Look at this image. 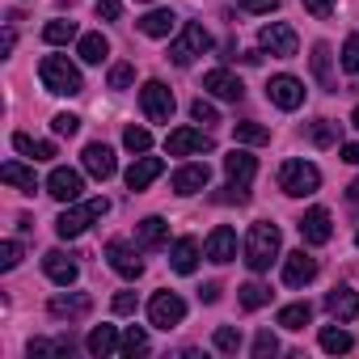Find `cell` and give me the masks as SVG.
I'll list each match as a JSON object with an SVG mask.
<instances>
[{
	"mask_svg": "<svg viewBox=\"0 0 359 359\" xmlns=\"http://www.w3.org/2000/svg\"><path fill=\"white\" fill-rule=\"evenodd\" d=\"M43 271H47V279H51V283H60V287L76 283V275H81V266H76V262H72V254H64V250H51V254L43 258Z\"/></svg>",
	"mask_w": 359,
	"mask_h": 359,
	"instance_id": "18",
	"label": "cell"
},
{
	"mask_svg": "<svg viewBox=\"0 0 359 359\" xmlns=\"http://www.w3.org/2000/svg\"><path fill=\"white\" fill-rule=\"evenodd\" d=\"M106 258H110V266H114L123 279H140V275H144V262H140V254H135L127 241H110V245H106Z\"/></svg>",
	"mask_w": 359,
	"mask_h": 359,
	"instance_id": "15",
	"label": "cell"
},
{
	"mask_svg": "<svg viewBox=\"0 0 359 359\" xmlns=\"http://www.w3.org/2000/svg\"><path fill=\"white\" fill-rule=\"evenodd\" d=\"M334 5H338V0H304V9H309L313 18H330V13H334Z\"/></svg>",
	"mask_w": 359,
	"mask_h": 359,
	"instance_id": "50",
	"label": "cell"
},
{
	"mask_svg": "<svg viewBox=\"0 0 359 359\" xmlns=\"http://www.w3.org/2000/svg\"><path fill=\"white\" fill-rule=\"evenodd\" d=\"M342 161L346 165H359V144H342Z\"/></svg>",
	"mask_w": 359,
	"mask_h": 359,
	"instance_id": "52",
	"label": "cell"
},
{
	"mask_svg": "<svg viewBox=\"0 0 359 359\" xmlns=\"http://www.w3.org/2000/svg\"><path fill=\"white\" fill-rule=\"evenodd\" d=\"M187 317V300L177 296V292H156L152 300H148V321L156 325V330H169V325H177Z\"/></svg>",
	"mask_w": 359,
	"mask_h": 359,
	"instance_id": "6",
	"label": "cell"
},
{
	"mask_svg": "<svg viewBox=\"0 0 359 359\" xmlns=\"http://www.w3.org/2000/svg\"><path fill=\"white\" fill-rule=\"evenodd\" d=\"M131 81H135V68H131V64H114V68H110V76H106V85H110V89H127Z\"/></svg>",
	"mask_w": 359,
	"mask_h": 359,
	"instance_id": "40",
	"label": "cell"
},
{
	"mask_svg": "<svg viewBox=\"0 0 359 359\" xmlns=\"http://www.w3.org/2000/svg\"><path fill=\"white\" fill-rule=\"evenodd\" d=\"M203 51H212V34H208L199 22H187V30L169 43V60H173L177 68H187V64H191L195 55H203Z\"/></svg>",
	"mask_w": 359,
	"mask_h": 359,
	"instance_id": "5",
	"label": "cell"
},
{
	"mask_svg": "<svg viewBox=\"0 0 359 359\" xmlns=\"http://www.w3.org/2000/svg\"><path fill=\"white\" fill-rule=\"evenodd\" d=\"M258 43H262V51H271V55H279V60H292V55H296V47H300L296 30H292V26H283V22H271V26H262Z\"/></svg>",
	"mask_w": 359,
	"mask_h": 359,
	"instance_id": "9",
	"label": "cell"
},
{
	"mask_svg": "<svg viewBox=\"0 0 359 359\" xmlns=\"http://www.w3.org/2000/svg\"><path fill=\"white\" fill-rule=\"evenodd\" d=\"M208 182H212V169H208V165H182V169L173 173V191H177V195H195V191H203Z\"/></svg>",
	"mask_w": 359,
	"mask_h": 359,
	"instance_id": "21",
	"label": "cell"
},
{
	"mask_svg": "<svg viewBox=\"0 0 359 359\" xmlns=\"http://www.w3.org/2000/svg\"><path fill=\"white\" fill-rule=\"evenodd\" d=\"M165 152H169V156L212 152V135H208V131H195V127H173V131H169V140H165Z\"/></svg>",
	"mask_w": 359,
	"mask_h": 359,
	"instance_id": "8",
	"label": "cell"
},
{
	"mask_svg": "<svg viewBox=\"0 0 359 359\" xmlns=\"http://www.w3.org/2000/svg\"><path fill=\"white\" fill-rule=\"evenodd\" d=\"M216 199L220 203H250V182H229Z\"/></svg>",
	"mask_w": 359,
	"mask_h": 359,
	"instance_id": "41",
	"label": "cell"
},
{
	"mask_svg": "<svg viewBox=\"0 0 359 359\" xmlns=\"http://www.w3.org/2000/svg\"><path fill=\"white\" fill-rule=\"evenodd\" d=\"M342 68H346V72H359V34H351V39L342 43Z\"/></svg>",
	"mask_w": 359,
	"mask_h": 359,
	"instance_id": "44",
	"label": "cell"
},
{
	"mask_svg": "<svg viewBox=\"0 0 359 359\" xmlns=\"http://www.w3.org/2000/svg\"><path fill=\"white\" fill-rule=\"evenodd\" d=\"M309 317H313V309H309V304H287V309L279 313V325H283V330H304V325H309Z\"/></svg>",
	"mask_w": 359,
	"mask_h": 359,
	"instance_id": "33",
	"label": "cell"
},
{
	"mask_svg": "<svg viewBox=\"0 0 359 359\" xmlns=\"http://www.w3.org/2000/svg\"><path fill=\"white\" fill-rule=\"evenodd\" d=\"M351 118H355V127H359V106H355V114H351Z\"/></svg>",
	"mask_w": 359,
	"mask_h": 359,
	"instance_id": "55",
	"label": "cell"
},
{
	"mask_svg": "<svg viewBox=\"0 0 359 359\" xmlns=\"http://www.w3.org/2000/svg\"><path fill=\"white\" fill-rule=\"evenodd\" d=\"M64 5H72V0H64Z\"/></svg>",
	"mask_w": 359,
	"mask_h": 359,
	"instance_id": "57",
	"label": "cell"
},
{
	"mask_svg": "<svg viewBox=\"0 0 359 359\" xmlns=\"http://www.w3.org/2000/svg\"><path fill=\"white\" fill-rule=\"evenodd\" d=\"M165 237H169V224H165L161 216H148V220H140V224H135V241H140L144 250H161V245H165Z\"/></svg>",
	"mask_w": 359,
	"mask_h": 359,
	"instance_id": "24",
	"label": "cell"
},
{
	"mask_svg": "<svg viewBox=\"0 0 359 359\" xmlns=\"http://www.w3.org/2000/svg\"><path fill=\"white\" fill-rule=\"evenodd\" d=\"M309 135H313V144H317V148H330V144H334V131H330V123H325V118H321V123H313V131H309Z\"/></svg>",
	"mask_w": 359,
	"mask_h": 359,
	"instance_id": "48",
	"label": "cell"
},
{
	"mask_svg": "<svg viewBox=\"0 0 359 359\" xmlns=\"http://www.w3.org/2000/svg\"><path fill=\"white\" fill-rule=\"evenodd\" d=\"M81 161H85V169L97 177V182H106V177H114V148L110 144H89L85 152H81Z\"/></svg>",
	"mask_w": 359,
	"mask_h": 359,
	"instance_id": "16",
	"label": "cell"
},
{
	"mask_svg": "<svg viewBox=\"0 0 359 359\" xmlns=\"http://www.w3.org/2000/svg\"><path fill=\"white\" fill-rule=\"evenodd\" d=\"M317 279V258H309L304 250H292L287 258H283V283L287 287H304V283H313Z\"/></svg>",
	"mask_w": 359,
	"mask_h": 359,
	"instance_id": "12",
	"label": "cell"
},
{
	"mask_svg": "<svg viewBox=\"0 0 359 359\" xmlns=\"http://www.w3.org/2000/svg\"><path fill=\"white\" fill-rule=\"evenodd\" d=\"M351 346H355V338H351L346 330H338V325H325V330H321V351L342 355V351H351Z\"/></svg>",
	"mask_w": 359,
	"mask_h": 359,
	"instance_id": "31",
	"label": "cell"
},
{
	"mask_svg": "<svg viewBox=\"0 0 359 359\" xmlns=\"http://www.w3.org/2000/svg\"><path fill=\"white\" fill-rule=\"evenodd\" d=\"M81 191H85V182H81V173H76V169H68V165L51 169V177H47V195H51V199L72 203V199H81Z\"/></svg>",
	"mask_w": 359,
	"mask_h": 359,
	"instance_id": "10",
	"label": "cell"
},
{
	"mask_svg": "<svg viewBox=\"0 0 359 359\" xmlns=\"http://www.w3.org/2000/svg\"><path fill=\"white\" fill-rule=\"evenodd\" d=\"M161 173H165V161H161V156H140V161L127 169V191H144V187H152Z\"/></svg>",
	"mask_w": 359,
	"mask_h": 359,
	"instance_id": "19",
	"label": "cell"
},
{
	"mask_svg": "<svg viewBox=\"0 0 359 359\" xmlns=\"http://www.w3.org/2000/svg\"><path fill=\"white\" fill-rule=\"evenodd\" d=\"M212 342H216V351H224V355H237V351H241V334H237L233 325H220Z\"/></svg>",
	"mask_w": 359,
	"mask_h": 359,
	"instance_id": "38",
	"label": "cell"
},
{
	"mask_svg": "<svg viewBox=\"0 0 359 359\" xmlns=\"http://www.w3.org/2000/svg\"><path fill=\"white\" fill-rule=\"evenodd\" d=\"M191 118H195V123H220L216 106H212V102H203V97H195V102H191Z\"/></svg>",
	"mask_w": 359,
	"mask_h": 359,
	"instance_id": "43",
	"label": "cell"
},
{
	"mask_svg": "<svg viewBox=\"0 0 359 359\" xmlns=\"http://www.w3.org/2000/svg\"><path fill=\"white\" fill-rule=\"evenodd\" d=\"M275 351H279V338H275L271 330H262V334L254 338V359H271Z\"/></svg>",
	"mask_w": 359,
	"mask_h": 359,
	"instance_id": "42",
	"label": "cell"
},
{
	"mask_svg": "<svg viewBox=\"0 0 359 359\" xmlns=\"http://www.w3.org/2000/svg\"><path fill=\"white\" fill-rule=\"evenodd\" d=\"M266 97L279 106V110H296V106H304V85L296 81V76H271V85H266Z\"/></svg>",
	"mask_w": 359,
	"mask_h": 359,
	"instance_id": "11",
	"label": "cell"
},
{
	"mask_svg": "<svg viewBox=\"0 0 359 359\" xmlns=\"http://www.w3.org/2000/svg\"><path fill=\"white\" fill-rule=\"evenodd\" d=\"M22 262V245L18 241H5V245H0V271H13Z\"/></svg>",
	"mask_w": 359,
	"mask_h": 359,
	"instance_id": "45",
	"label": "cell"
},
{
	"mask_svg": "<svg viewBox=\"0 0 359 359\" xmlns=\"http://www.w3.org/2000/svg\"><path fill=\"white\" fill-rule=\"evenodd\" d=\"M169 266H173L177 275H191V271L199 266V241H195V237L173 241V250H169Z\"/></svg>",
	"mask_w": 359,
	"mask_h": 359,
	"instance_id": "22",
	"label": "cell"
},
{
	"mask_svg": "<svg viewBox=\"0 0 359 359\" xmlns=\"http://www.w3.org/2000/svg\"><path fill=\"white\" fill-rule=\"evenodd\" d=\"M123 144H127L131 152H148V148H152V135H148L144 127H127V131H123Z\"/></svg>",
	"mask_w": 359,
	"mask_h": 359,
	"instance_id": "39",
	"label": "cell"
},
{
	"mask_svg": "<svg viewBox=\"0 0 359 359\" xmlns=\"http://www.w3.org/2000/svg\"><path fill=\"white\" fill-rule=\"evenodd\" d=\"M321 187V169L309 165V161H283L279 169V191L292 195V199H304V195H317Z\"/></svg>",
	"mask_w": 359,
	"mask_h": 359,
	"instance_id": "3",
	"label": "cell"
},
{
	"mask_svg": "<svg viewBox=\"0 0 359 359\" xmlns=\"http://www.w3.org/2000/svg\"><path fill=\"white\" fill-rule=\"evenodd\" d=\"M118 351H123V355H144V351H148V334L131 325V330L123 334V342H118Z\"/></svg>",
	"mask_w": 359,
	"mask_h": 359,
	"instance_id": "37",
	"label": "cell"
},
{
	"mask_svg": "<svg viewBox=\"0 0 359 359\" xmlns=\"http://www.w3.org/2000/svg\"><path fill=\"white\" fill-rule=\"evenodd\" d=\"M275 258H279V229L271 220H254L250 237H245V266L250 271H271Z\"/></svg>",
	"mask_w": 359,
	"mask_h": 359,
	"instance_id": "1",
	"label": "cell"
},
{
	"mask_svg": "<svg viewBox=\"0 0 359 359\" xmlns=\"http://www.w3.org/2000/svg\"><path fill=\"white\" fill-rule=\"evenodd\" d=\"M85 346H89V355H114L118 351V334H114V325H97L89 338H85Z\"/></svg>",
	"mask_w": 359,
	"mask_h": 359,
	"instance_id": "27",
	"label": "cell"
},
{
	"mask_svg": "<svg viewBox=\"0 0 359 359\" xmlns=\"http://www.w3.org/2000/svg\"><path fill=\"white\" fill-rule=\"evenodd\" d=\"M325 309H330V317H338V321H355V317H359V296H355L351 287H334V292L325 296Z\"/></svg>",
	"mask_w": 359,
	"mask_h": 359,
	"instance_id": "23",
	"label": "cell"
},
{
	"mask_svg": "<svg viewBox=\"0 0 359 359\" xmlns=\"http://www.w3.org/2000/svg\"><path fill=\"white\" fill-rule=\"evenodd\" d=\"M140 106H144V114L152 118V123H169L173 118V89H165L161 81H148L144 89H140Z\"/></svg>",
	"mask_w": 359,
	"mask_h": 359,
	"instance_id": "7",
	"label": "cell"
},
{
	"mask_svg": "<svg viewBox=\"0 0 359 359\" xmlns=\"http://www.w3.org/2000/svg\"><path fill=\"white\" fill-rule=\"evenodd\" d=\"M76 55H81L85 64H102V60L110 55V43H106L102 34H85V39L76 43Z\"/></svg>",
	"mask_w": 359,
	"mask_h": 359,
	"instance_id": "30",
	"label": "cell"
},
{
	"mask_svg": "<svg viewBox=\"0 0 359 359\" xmlns=\"http://www.w3.org/2000/svg\"><path fill=\"white\" fill-rule=\"evenodd\" d=\"M47 309H51V317H60V321H64V317H68V321H76V317H85V313L93 309V300H89L85 292H68V296L60 292V296H51V304H47Z\"/></svg>",
	"mask_w": 359,
	"mask_h": 359,
	"instance_id": "20",
	"label": "cell"
},
{
	"mask_svg": "<svg viewBox=\"0 0 359 359\" xmlns=\"http://www.w3.org/2000/svg\"><path fill=\"white\" fill-rule=\"evenodd\" d=\"M313 72H317V81H321L325 89H334V76H330V47H325V43L313 47Z\"/></svg>",
	"mask_w": 359,
	"mask_h": 359,
	"instance_id": "35",
	"label": "cell"
},
{
	"mask_svg": "<svg viewBox=\"0 0 359 359\" xmlns=\"http://www.w3.org/2000/svg\"><path fill=\"white\" fill-rule=\"evenodd\" d=\"M203 254H208L212 262H233V258H237V233H233L229 224H216L212 237H208V245H203Z\"/></svg>",
	"mask_w": 359,
	"mask_h": 359,
	"instance_id": "17",
	"label": "cell"
},
{
	"mask_svg": "<svg viewBox=\"0 0 359 359\" xmlns=\"http://www.w3.org/2000/svg\"><path fill=\"white\" fill-rule=\"evenodd\" d=\"M0 177H5L9 187H18V191H26V195H34V169H26V165H18V161H9L5 169H0Z\"/></svg>",
	"mask_w": 359,
	"mask_h": 359,
	"instance_id": "29",
	"label": "cell"
},
{
	"mask_svg": "<svg viewBox=\"0 0 359 359\" xmlns=\"http://www.w3.org/2000/svg\"><path fill=\"white\" fill-rule=\"evenodd\" d=\"M144 5H148V0H144Z\"/></svg>",
	"mask_w": 359,
	"mask_h": 359,
	"instance_id": "58",
	"label": "cell"
},
{
	"mask_svg": "<svg viewBox=\"0 0 359 359\" xmlns=\"http://www.w3.org/2000/svg\"><path fill=\"white\" fill-rule=\"evenodd\" d=\"M43 39L55 43V47H60V43H72V39H76V22H47V26H43Z\"/></svg>",
	"mask_w": 359,
	"mask_h": 359,
	"instance_id": "34",
	"label": "cell"
},
{
	"mask_svg": "<svg viewBox=\"0 0 359 359\" xmlns=\"http://www.w3.org/2000/svg\"><path fill=\"white\" fill-rule=\"evenodd\" d=\"M224 173L233 177V182H250V177L258 173V161H254L250 152H237V148H233V152L224 156Z\"/></svg>",
	"mask_w": 359,
	"mask_h": 359,
	"instance_id": "25",
	"label": "cell"
},
{
	"mask_svg": "<svg viewBox=\"0 0 359 359\" xmlns=\"http://www.w3.org/2000/svg\"><path fill=\"white\" fill-rule=\"evenodd\" d=\"M346 195H351V199H359V182H351V191H346Z\"/></svg>",
	"mask_w": 359,
	"mask_h": 359,
	"instance_id": "54",
	"label": "cell"
},
{
	"mask_svg": "<svg viewBox=\"0 0 359 359\" xmlns=\"http://www.w3.org/2000/svg\"><path fill=\"white\" fill-rule=\"evenodd\" d=\"M173 22H177V18H173V9H152V13H144V18H140V30H144L148 39H165V34L173 30Z\"/></svg>",
	"mask_w": 359,
	"mask_h": 359,
	"instance_id": "26",
	"label": "cell"
},
{
	"mask_svg": "<svg viewBox=\"0 0 359 359\" xmlns=\"http://www.w3.org/2000/svg\"><path fill=\"white\" fill-rule=\"evenodd\" d=\"M39 76H43L47 93H60V97H76V93L85 89L81 72H76V68H72L64 55H47V60L39 64Z\"/></svg>",
	"mask_w": 359,
	"mask_h": 359,
	"instance_id": "2",
	"label": "cell"
},
{
	"mask_svg": "<svg viewBox=\"0 0 359 359\" xmlns=\"http://www.w3.org/2000/svg\"><path fill=\"white\" fill-rule=\"evenodd\" d=\"M355 245H359V233H355Z\"/></svg>",
	"mask_w": 359,
	"mask_h": 359,
	"instance_id": "56",
	"label": "cell"
},
{
	"mask_svg": "<svg viewBox=\"0 0 359 359\" xmlns=\"http://www.w3.org/2000/svg\"><path fill=\"white\" fill-rule=\"evenodd\" d=\"M114 313H135V296L131 292H118L114 296Z\"/></svg>",
	"mask_w": 359,
	"mask_h": 359,
	"instance_id": "51",
	"label": "cell"
},
{
	"mask_svg": "<svg viewBox=\"0 0 359 359\" xmlns=\"http://www.w3.org/2000/svg\"><path fill=\"white\" fill-rule=\"evenodd\" d=\"M203 89L216 93L220 102H241V97H245V85H241L233 72H224V68H212V72L203 76Z\"/></svg>",
	"mask_w": 359,
	"mask_h": 359,
	"instance_id": "14",
	"label": "cell"
},
{
	"mask_svg": "<svg viewBox=\"0 0 359 359\" xmlns=\"http://www.w3.org/2000/svg\"><path fill=\"white\" fill-rule=\"evenodd\" d=\"M300 237H304L309 245H325V241L334 237V224H330V212H325V208H309V212L300 216Z\"/></svg>",
	"mask_w": 359,
	"mask_h": 359,
	"instance_id": "13",
	"label": "cell"
},
{
	"mask_svg": "<svg viewBox=\"0 0 359 359\" xmlns=\"http://www.w3.org/2000/svg\"><path fill=\"white\" fill-rule=\"evenodd\" d=\"M199 296H203L208 304H212V300H220V283H203V292H199Z\"/></svg>",
	"mask_w": 359,
	"mask_h": 359,
	"instance_id": "53",
	"label": "cell"
},
{
	"mask_svg": "<svg viewBox=\"0 0 359 359\" xmlns=\"http://www.w3.org/2000/svg\"><path fill=\"white\" fill-rule=\"evenodd\" d=\"M237 5L245 13H271V9H279V0H237Z\"/></svg>",
	"mask_w": 359,
	"mask_h": 359,
	"instance_id": "49",
	"label": "cell"
},
{
	"mask_svg": "<svg viewBox=\"0 0 359 359\" xmlns=\"http://www.w3.org/2000/svg\"><path fill=\"white\" fill-rule=\"evenodd\" d=\"M93 13H97V18H106V22H118V18H123V5H118V0H97Z\"/></svg>",
	"mask_w": 359,
	"mask_h": 359,
	"instance_id": "47",
	"label": "cell"
},
{
	"mask_svg": "<svg viewBox=\"0 0 359 359\" xmlns=\"http://www.w3.org/2000/svg\"><path fill=\"white\" fill-rule=\"evenodd\" d=\"M233 135H237V144H266L271 140V131L262 123H233Z\"/></svg>",
	"mask_w": 359,
	"mask_h": 359,
	"instance_id": "32",
	"label": "cell"
},
{
	"mask_svg": "<svg viewBox=\"0 0 359 359\" xmlns=\"http://www.w3.org/2000/svg\"><path fill=\"white\" fill-rule=\"evenodd\" d=\"M13 148H18V152H26L30 161H51V156H55V144H47V140H30L26 131H18V135H13Z\"/></svg>",
	"mask_w": 359,
	"mask_h": 359,
	"instance_id": "28",
	"label": "cell"
},
{
	"mask_svg": "<svg viewBox=\"0 0 359 359\" xmlns=\"http://www.w3.org/2000/svg\"><path fill=\"white\" fill-rule=\"evenodd\" d=\"M271 300V287L266 283H245L241 287V309H262Z\"/></svg>",
	"mask_w": 359,
	"mask_h": 359,
	"instance_id": "36",
	"label": "cell"
},
{
	"mask_svg": "<svg viewBox=\"0 0 359 359\" xmlns=\"http://www.w3.org/2000/svg\"><path fill=\"white\" fill-rule=\"evenodd\" d=\"M51 127H55V135H76V131H81V118H76V114H55Z\"/></svg>",
	"mask_w": 359,
	"mask_h": 359,
	"instance_id": "46",
	"label": "cell"
},
{
	"mask_svg": "<svg viewBox=\"0 0 359 359\" xmlns=\"http://www.w3.org/2000/svg\"><path fill=\"white\" fill-rule=\"evenodd\" d=\"M110 212V199H89V203H81V208H68L60 220H55V233L68 241V237H81L93 220H102Z\"/></svg>",
	"mask_w": 359,
	"mask_h": 359,
	"instance_id": "4",
	"label": "cell"
}]
</instances>
